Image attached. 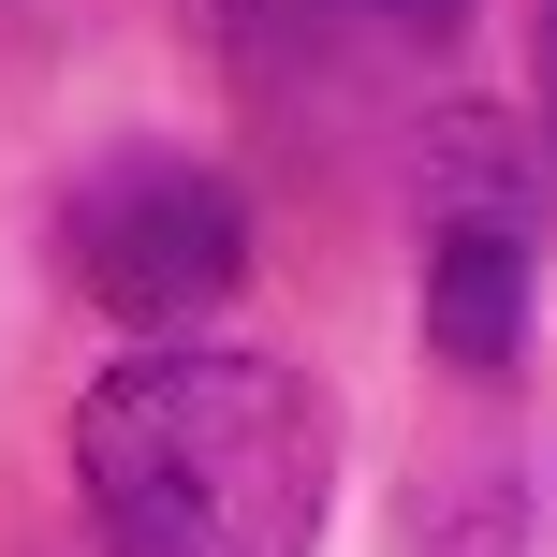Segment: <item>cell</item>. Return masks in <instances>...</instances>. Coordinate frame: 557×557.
<instances>
[{
    "instance_id": "cell-4",
    "label": "cell",
    "mask_w": 557,
    "mask_h": 557,
    "mask_svg": "<svg viewBox=\"0 0 557 557\" xmlns=\"http://www.w3.org/2000/svg\"><path fill=\"white\" fill-rule=\"evenodd\" d=\"M425 557H557V455H499V470L441 484Z\"/></svg>"
},
{
    "instance_id": "cell-5",
    "label": "cell",
    "mask_w": 557,
    "mask_h": 557,
    "mask_svg": "<svg viewBox=\"0 0 557 557\" xmlns=\"http://www.w3.org/2000/svg\"><path fill=\"white\" fill-rule=\"evenodd\" d=\"M367 15H396V29H455V0H367Z\"/></svg>"
},
{
    "instance_id": "cell-1",
    "label": "cell",
    "mask_w": 557,
    "mask_h": 557,
    "mask_svg": "<svg viewBox=\"0 0 557 557\" xmlns=\"http://www.w3.org/2000/svg\"><path fill=\"white\" fill-rule=\"evenodd\" d=\"M74 470L117 557H308L337 425L278 352H117L74 411Z\"/></svg>"
},
{
    "instance_id": "cell-2",
    "label": "cell",
    "mask_w": 557,
    "mask_h": 557,
    "mask_svg": "<svg viewBox=\"0 0 557 557\" xmlns=\"http://www.w3.org/2000/svg\"><path fill=\"white\" fill-rule=\"evenodd\" d=\"M59 250H74V278L117 323H191V308H221L235 264H250V206L206 162H176V147H117V162L74 176Z\"/></svg>"
},
{
    "instance_id": "cell-3",
    "label": "cell",
    "mask_w": 557,
    "mask_h": 557,
    "mask_svg": "<svg viewBox=\"0 0 557 557\" xmlns=\"http://www.w3.org/2000/svg\"><path fill=\"white\" fill-rule=\"evenodd\" d=\"M425 337H441V367H513L529 352V221H513V206H455L441 221Z\"/></svg>"
},
{
    "instance_id": "cell-6",
    "label": "cell",
    "mask_w": 557,
    "mask_h": 557,
    "mask_svg": "<svg viewBox=\"0 0 557 557\" xmlns=\"http://www.w3.org/2000/svg\"><path fill=\"white\" fill-rule=\"evenodd\" d=\"M543 88H557V0H543Z\"/></svg>"
}]
</instances>
